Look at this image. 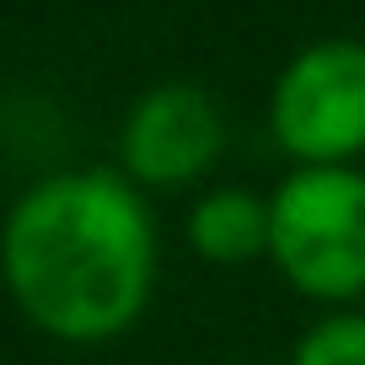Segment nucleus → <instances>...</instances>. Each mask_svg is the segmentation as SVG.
<instances>
[{
  "label": "nucleus",
  "mask_w": 365,
  "mask_h": 365,
  "mask_svg": "<svg viewBox=\"0 0 365 365\" xmlns=\"http://www.w3.org/2000/svg\"><path fill=\"white\" fill-rule=\"evenodd\" d=\"M0 263L38 328L76 344L113 339L150 296V215L113 172L48 178L11 210Z\"/></svg>",
  "instance_id": "obj_1"
},
{
  "label": "nucleus",
  "mask_w": 365,
  "mask_h": 365,
  "mask_svg": "<svg viewBox=\"0 0 365 365\" xmlns=\"http://www.w3.org/2000/svg\"><path fill=\"white\" fill-rule=\"evenodd\" d=\"M269 247L290 285L317 301L365 290V178L349 167H301L269 199Z\"/></svg>",
  "instance_id": "obj_2"
},
{
  "label": "nucleus",
  "mask_w": 365,
  "mask_h": 365,
  "mask_svg": "<svg viewBox=\"0 0 365 365\" xmlns=\"http://www.w3.org/2000/svg\"><path fill=\"white\" fill-rule=\"evenodd\" d=\"M274 135L312 167L365 150V43H317L274 86Z\"/></svg>",
  "instance_id": "obj_3"
},
{
  "label": "nucleus",
  "mask_w": 365,
  "mask_h": 365,
  "mask_svg": "<svg viewBox=\"0 0 365 365\" xmlns=\"http://www.w3.org/2000/svg\"><path fill=\"white\" fill-rule=\"evenodd\" d=\"M226 145L220 108L188 81L145 91L124 124V167L145 182H188Z\"/></svg>",
  "instance_id": "obj_4"
},
{
  "label": "nucleus",
  "mask_w": 365,
  "mask_h": 365,
  "mask_svg": "<svg viewBox=\"0 0 365 365\" xmlns=\"http://www.w3.org/2000/svg\"><path fill=\"white\" fill-rule=\"evenodd\" d=\"M188 237L210 263H247L269 247V205L252 199L247 188H220V194L199 199Z\"/></svg>",
  "instance_id": "obj_5"
},
{
  "label": "nucleus",
  "mask_w": 365,
  "mask_h": 365,
  "mask_svg": "<svg viewBox=\"0 0 365 365\" xmlns=\"http://www.w3.org/2000/svg\"><path fill=\"white\" fill-rule=\"evenodd\" d=\"M290 365H365V317H328L301 339Z\"/></svg>",
  "instance_id": "obj_6"
}]
</instances>
